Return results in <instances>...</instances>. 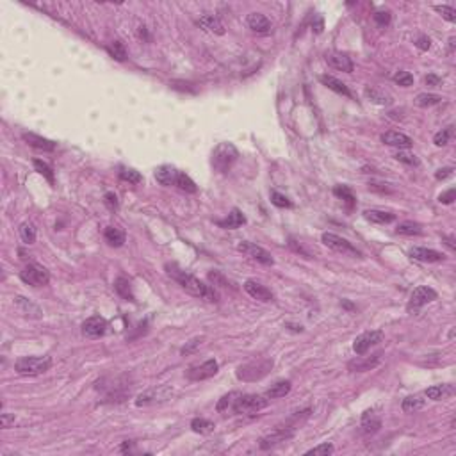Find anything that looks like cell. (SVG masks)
<instances>
[{
  "instance_id": "cell-35",
  "label": "cell",
  "mask_w": 456,
  "mask_h": 456,
  "mask_svg": "<svg viewBox=\"0 0 456 456\" xmlns=\"http://www.w3.org/2000/svg\"><path fill=\"white\" fill-rule=\"evenodd\" d=\"M214 422H210V420L207 419H202V417H196V419L191 420V430L194 431V433H200V435H207L210 433V431H214Z\"/></svg>"
},
{
  "instance_id": "cell-20",
  "label": "cell",
  "mask_w": 456,
  "mask_h": 456,
  "mask_svg": "<svg viewBox=\"0 0 456 456\" xmlns=\"http://www.w3.org/2000/svg\"><path fill=\"white\" fill-rule=\"evenodd\" d=\"M180 171L177 167L169 166V164H162L155 169V180L159 182L160 185H175L177 184V178Z\"/></svg>"
},
{
  "instance_id": "cell-37",
  "label": "cell",
  "mask_w": 456,
  "mask_h": 456,
  "mask_svg": "<svg viewBox=\"0 0 456 456\" xmlns=\"http://www.w3.org/2000/svg\"><path fill=\"white\" fill-rule=\"evenodd\" d=\"M239 395H241V392H230V394L223 395V397L217 401L216 410H217V412H221V413L228 412V410H232V408H234V405H235V401H237Z\"/></svg>"
},
{
  "instance_id": "cell-5",
  "label": "cell",
  "mask_w": 456,
  "mask_h": 456,
  "mask_svg": "<svg viewBox=\"0 0 456 456\" xmlns=\"http://www.w3.org/2000/svg\"><path fill=\"white\" fill-rule=\"evenodd\" d=\"M269 405V397L267 395H256V394H241L235 401L232 412L234 413H255L264 410Z\"/></svg>"
},
{
  "instance_id": "cell-2",
  "label": "cell",
  "mask_w": 456,
  "mask_h": 456,
  "mask_svg": "<svg viewBox=\"0 0 456 456\" xmlns=\"http://www.w3.org/2000/svg\"><path fill=\"white\" fill-rule=\"evenodd\" d=\"M52 367L50 356H21L14 362V370L23 376H38Z\"/></svg>"
},
{
  "instance_id": "cell-12",
  "label": "cell",
  "mask_w": 456,
  "mask_h": 456,
  "mask_svg": "<svg viewBox=\"0 0 456 456\" xmlns=\"http://www.w3.org/2000/svg\"><path fill=\"white\" fill-rule=\"evenodd\" d=\"M107 331V321L100 316H93L82 323V333L89 338H98Z\"/></svg>"
},
{
  "instance_id": "cell-47",
  "label": "cell",
  "mask_w": 456,
  "mask_h": 456,
  "mask_svg": "<svg viewBox=\"0 0 456 456\" xmlns=\"http://www.w3.org/2000/svg\"><path fill=\"white\" fill-rule=\"evenodd\" d=\"M394 82L401 88H410V86H413V75L410 71H397L394 75Z\"/></svg>"
},
{
  "instance_id": "cell-50",
  "label": "cell",
  "mask_w": 456,
  "mask_h": 456,
  "mask_svg": "<svg viewBox=\"0 0 456 456\" xmlns=\"http://www.w3.org/2000/svg\"><path fill=\"white\" fill-rule=\"evenodd\" d=\"M390 13L388 11H376L374 13V21H376L380 27H387L388 23H390Z\"/></svg>"
},
{
  "instance_id": "cell-61",
  "label": "cell",
  "mask_w": 456,
  "mask_h": 456,
  "mask_svg": "<svg viewBox=\"0 0 456 456\" xmlns=\"http://www.w3.org/2000/svg\"><path fill=\"white\" fill-rule=\"evenodd\" d=\"M285 328H289V330L296 331V333H298V331H303V326H301V324H292V323H285Z\"/></svg>"
},
{
  "instance_id": "cell-39",
  "label": "cell",
  "mask_w": 456,
  "mask_h": 456,
  "mask_svg": "<svg viewBox=\"0 0 456 456\" xmlns=\"http://www.w3.org/2000/svg\"><path fill=\"white\" fill-rule=\"evenodd\" d=\"M365 95L369 96V98L373 100L374 103H380V105H385V103H390L392 102V98H390V95H388V93L380 91V89H376V88H367L365 89Z\"/></svg>"
},
{
  "instance_id": "cell-45",
  "label": "cell",
  "mask_w": 456,
  "mask_h": 456,
  "mask_svg": "<svg viewBox=\"0 0 456 456\" xmlns=\"http://www.w3.org/2000/svg\"><path fill=\"white\" fill-rule=\"evenodd\" d=\"M395 159L399 160V162L403 164H408V166H419V159H417V155H413V153L406 152V150H399L397 153H395Z\"/></svg>"
},
{
  "instance_id": "cell-36",
  "label": "cell",
  "mask_w": 456,
  "mask_h": 456,
  "mask_svg": "<svg viewBox=\"0 0 456 456\" xmlns=\"http://www.w3.org/2000/svg\"><path fill=\"white\" fill-rule=\"evenodd\" d=\"M395 232H397L399 235H410V237H413V235H422V228H420V224L412 223V221L399 223L397 228H395Z\"/></svg>"
},
{
  "instance_id": "cell-15",
  "label": "cell",
  "mask_w": 456,
  "mask_h": 456,
  "mask_svg": "<svg viewBox=\"0 0 456 456\" xmlns=\"http://www.w3.org/2000/svg\"><path fill=\"white\" fill-rule=\"evenodd\" d=\"M244 291L251 296L253 299H259V301H271L273 299V292L266 287V285L259 283L255 280H246L244 281Z\"/></svg>"
},
{
  "instance_id": "cell-19",
  "label": "cell",
  "mask_w": 456,
  "mask_h": 456,
  "mask_svg": "<svg viewBox=\"0 0 456 456\" xmlns=\"http://www.w3.org/2000/svg\"><path fill=\"white\" fill-rule=\"evenodd\" d=\"M292 437H294V430H283V428H280V430H276L274 433L260 438L259 445H260V449H269V447H273V445L289 440V438H292Z\"/></svg>"
},
{
  "instance_id": "cell-14",
  "label": "cell",
  "mask_w": 456,
  "mask_h": 456,
  "mask_svg": "<svg viewBox=\"0 0 456 456\" xmlns=\"http://www.w3.org/2000/svg\"><path fill=\"white\" fill-rule=\"evenodd\" d=\"M21 139H23L28 146H32V148H36V150H41V152H53L57 146L53 141H50V139H46V137H41V135L34 134V132H23V134H21Z\"/></svg>"
},
{
  "instance_id": "cell-27",
  "label": "cell",
  "mask_w": 456,
  "mask_h": 456,
  "mask_svg": "<svg viewBox=\"0 0 456 456\" xmlns=\"http://www.w3.org/2000/svg\"><path fill=\"white\" fill-rule=\"evenodd\" d=\"M244 223H246V217L239 209H232V212L228 214L226 219L217 221V224H219L221 228H230V230L232 228H239L241 224H244Z\"/></svg>"
},
{
  "instance_id": "cell-8",
  "label": "cell",
  "mask_w": 456,
  "mask_h": 456,
  "mask_svg": "<svg viewBox=\"0 0 456 456\" xmlns=\"http://www.w3.org/2000/svg\"><path fill=\"white\" fill-rule=\"evenodd\" d=\"M438 298L437 291L431 287H428V285H420V287L413 289L412 296H410V301H408V310L410 312H417V310L420 308V306L428 305V303L435 301V299Z\"/></svg>"
},
{
  "instance_id": "cell-46",
  "label": "cell",
  "mask_w": 456,
  "mask_h": 456,
  "mask_svg": "<svg viewBox=\"0 0 456 456\" xmlns=\"http://www.w3.org/2000/svg\"><path fill=\"white\" fill-rule=\"evenodd\" d=\"M271 202H273V205L280 207V209H291L292 207L291 200H289L285 194H281V192H278V191H271Z\"/></svg>"
},
{
  "instance_id": "cell-10",
  "label": "cell",
  "mask_w": 456,
  "mask_h": 456,
  "mask_svg": "<svg viewBox=\"0 0 456 456\" xmlns=\"http://www.w3.org/2000/svg\"><path fill=\"white\" fill-rule=\"evenodd\" d=\"M383 340V331L381 330H373V331H365V333L358 335L353 342V351L356 355H365L373 346H376L378 342Z\"/></svg>"
},
{
  "instance_id": "cell-58",
  "label": "cell",
  "mask_w": 456,
  "mask_h": 456,
  "mask_svg": "<svg viewBox=\"0 0 456 456\" xmlns=\"http://www.w3.org/2000/svg\"><path fill=\"white\" fill-rule=\"evenodd\" d=\"M0 424H2V428H9L11 424H14V415L2 413V415H0Z\"/></svg>"
},
{
  "instance_id": "cell-41",
  "label": "cell",
  "mask_w": 456,
  "mask_h": 456,
  "mask_svg": "<svg viewBox=\"0 0 456 456\" xmlns=\"http://www.w3.org/2000/svg\"><path fill=\"white\" fill-rule=\"evenodd\" d=\"M177 185L178 189H180V191H185V192H196L198 191V187H196V184L194 182L191 180V178L187 177V175L185 173H178V178H177Z\"/></svg>"
},
{
  "instance_id": "cell-52",
  "label": "cell",
  "mask_w": 456,
  "mask_h": 456,
  "mask_svg": "<svg viewBox=\"0 0 456 456\" xmlns=\"http://www.w3.org/2000/svg\"><path fill=\"white\" fill-rule=\"evenodd\" d=\"M103 203H105L110 210H116L118 205H120V203H118V196L114 194V192H105V196H103Z\"/></svg>"
},
{
  "instance_id": "cell-26",
  "label": "cell",
  "mask_w": 456,
  "mask_h": 456,
  "mask_svg": "<svg viewBox=\"0 0 456 456\" xmlns=\"http://www.w3.org/2000/svg\"><path fill=\"white\" fill-rule=\"evenodd\" d=\"M454 392V388L451 385H433V387L426 388V397L433 399V401H440V399H445L447 395H451Z\"/></svg>"
},
{
  "instance_id": "cell-22",
  "label": "cell",
  "mask_w": 456,
  "mask_h": 456,
  "mask_svg": "<svg viewBox=\"0 0 456 456\" xmlns=\"http://www.w3.org/2000/svg\"><path fill=\"white\" fill-rule=\"evenodd\" d=\"M14 305L20 310V314H23L25 317H31V319H39L41 317V310H39L38 305L31 301V299L23 298V296H16L14 298Z\"/></svg>"
},
{
  "instance_id": "cell-28",
  "label": "cell",
  "mask_w": 456,
  "mask_h": 456,
  "mask_svg": "<svg viewBox=\"0 0 456 456\" xmlns=\"http://www.w3.org/2000/svg\"><path fill=\"white\" fill-rule=\"evenodd\" d=\"M103 237H105V241L109 242L110 246H114V248H120V246H123V242H125V239H127V235H125V232L120 230V228L107 226L105 232H103Z\"/></svg>"
},
{
  "instance_id": "cell-7",
  "label": "cell",
  "mask_w": 456,
  "mask_h": 456,
  "mask_svg": "<svg viewBox=\"0 0 456 456\" xmlns=\"http://www.w3.org/2000/svg\"><path fill=\"white\" fill-rule=\"evenodd\" d=\"M21 281L32 285V287H43L50 281V274L45 267H41L39 264H28L20 271Z\"/></svg>"
},
{
  "instance_id": "cell-11",
  "label": "cell",
  "mask_w": 456,
  "mask_h": 456,
  "mask_svg": "<svg viewBox=\"0 0 456 456\" xmlns=\"http://www.w3.org/2000/svg\"><path fill=\"white\" fill-rule=\"evenodd\" d=\"M217 369H219V365H217V362L214 358L207 360V362H203L202 365H194L191 367V369L185 373V376H187V380L191 381H202V380H209V378L216 376L217 374Z\"/></svg>"
},
{
  "instance_id": "cell-32",
  "label": "cell",
  "mask_w": 456,
  "mask_h": 456,
  "mask_svg": "<svg viewBox=\"0 0 456 456\" xmlns=\"http://www.w3.org/2000/svg\"><path fill=\"white\" fill-rule=\"evenodd\" d=\"M292 385L291 381H278V383H274L273 387L269 388V390L266 392V395L269 399H278V397H283V395H287L289 392H291Z\"/></svg>"
},
{
  "instance_id": "cell-21",
  "label": "cell",
  "mask_w": 456,
  "mask_h": 456,
  "mask_svg": "<svg viewBox=\"0 0 456 456\" xmlns=\"http://www.w3.org/2000/svg\"><path fill=\"white\" fill-rule=\"evenodd\" d=\"M246 21H248V27L256 34H266L271 31V21L262 13H249Z\"/></svg>"
},
{
  "instance_id": "cell-29",
  "label": "cell",
  "mask_w": 456,
  "mask_h": 456,
  "mask_svg": "<svg viewBox=\"0 0 456 456\" xmlns=\"http://www.w3.org/2000/svg\"><path fill=\"white\" fill-rule=\"evenodd\" d=\"M424 406H426V399L419 394L408 395V397H405L401 403L403 412H406V413H413V412H417V410H422Z\"/></svg>"
},
{
  "instance_id": "cell-33",
  "label": "cell",
  "mask_w": 456,
  "mask_h": 456,
  "mask_svg": "<svg viewBox=\"0 0 456 456\" xmlns=\"http://www.w3.org/2000/svg\"><path fill=\"white\" fill-rule=\"evenodd\" d=\"M114 289H116V292L121 296L123 299H134V294H132V287H130V281L127 280V278L120 276L114 280Z\"/></svg>"
},
{
  "instance_id": "cell-48",
  "label": "cell",
  "mask_w": 456,
  "mask_h": 456,
  "mask_svg": "<svg viewBox=\"0 0 456 456\" xmlns=\"http://www.w3.org/2000/svg\"><path fill=\"white\" fill-rule=\"evenodd\" d=\"M452 135V127H447V128H442L440 132H437L433 137V142L437 146H445L449 142V139H451Z\"/></svg>"
},
{
  "instance_id": "cell-9",
  "label": "cell",
  "mask_w": 456,
  "mask_h": 456,
  "mask_svg": "<svg viewBox=\"0 0 456 456\" xmlns=\"http://www.w3.org/2000/svg\"><path fill=\"white\" fill-rule=\"evenodd\" d=\"M237 249H239V251L244 253V255L251 256L253 260H256V262L264 264V266H273V264H274L273 255H271L267 249H264L262 246H256L255 242L242 241V242H239V244H237Z\"/></svg>"
},
{
  "instance_id": "cell-60",
  "label": "cell",
  "mask_w": 456,
  "mask_h": 456,
  "mask_svg": "<svg viewBox=\"0 0 456 456\" xmlns=\"http://www.w3.org/2000/svg\"><path fill=\"white\" fill-rule=\"evenodd\" d=\"M289 246H291V248H292V249H294V251H298V253H303V255H305V256H310V255H308V253H306V251H305V249H303V248H301V246H298V244H296V241H292V239H291V242H289Z\"/></svg>"
},
{
  "instance_id": "cell-23",
  "label": "cell",
  "mask_w": 456,
  "mask_h": 456,
  "mask_svg": "<svg viewBox=\"0 0 456 456\" xmlns=\"http://www.w3.org/2000/svg\"><path fill=\"white\" fill-rule=\"evenodd\" d=\"M319 80H321V84H323V86H326L328 89H331V91L338 93V95L348 96V98H351V96H353L348 86H346L342 80H338V78L331 77V75H321Z\"/></svg>"
},
{
  "instance_id": "cell-63",
  "label": "cell",
  "mask_w": 456,
  "mask_h": 456,
  "mask_svg": "<svg viewBox=\"0 0 456 456\" xmlns=\"http://www.w3.org/2000/svg\"><path fill=\"white\" fill-rule=\"evenodd\" d=\"M130 449H132V442H125V444L120 447V451H121V452H128V451H130Z\"/></svg>"
},
{
  "instance_id": "cell-42",
  "label": "cell",
  "mask_w": 456,
  "mask_h": 456,
  "mask_svg": "<svg viewBox=\"0 0 456 456\" xmlns=\"http://www.w3.org/2000/svg\"><path fill=\"white\" fill-rule=\"evenodd\" d=\"M120 178L123 182H128V184H141L142 182V175L139 171L132 169V167H123L120 171Z\"/></svg>"
},
{
  "instance_id": "cell-17",
  "label": "cell",
  "mask_w": 456,
  "mask_h": 456,
  "mask_svg": "<svg viewBox=\"0 0 456 456\" xmlns=\"http://www.w3.org/2000/svg\"><path fill=\"white\" fill-rule=\"evenodd\" d=\"M381 360V353H376L370 358H362V355H358V358L351 360L348 363V369L351 373H365V370H370L373 367H376Z\"/></svg>"
},
{
  "instance_id": "cell-24",
  "label": "cell",
  "mask_w": 456,
  "mask_h": 456,
  "mask_svg": "<svg viewBox=\"0 0 456 456\" xmlns=\"http://www.w3.org/2000/svg\"><path fill=\"white\" fill-rule=\"evenodd\" d=\"M198 25L202 28H205V31L214 32V34H217V36H223L224 34L223 23L219 21V18L212 16V14H203V16H200Z\"/></svg>"
},
{
  "instance_id": "cell-54",
  "label": "cell",
  "mask_w": 456,
  "mask_h": 456,
  "mask_svg": "<svg viewBox=\"0 0 456 456\" xmlns=\"http://www.w3.org/2000/svg\"><path fill=\"white\" fill-rule=\"evenodd\" d=\"M452 171H454V167H442V169H438L437 173H435V178L437 180H445V178H449L452 175Z\"/></svg>"
},
{
  "instance_id": "cell-18",
  "label": "cell",
  "mask_w": 456,
  "mask_h": 456,
  "mask_svg": "<svg viewBox=\"0 0 456 456\" xmlns=\"http://www.w3.org/2000/svg\"><path fill=\"white\" fill-rule=\"evenodd\" d=\"M381 141H383L385 145L395 146V148H401V150H406L413 145L412 137H408L406 134H401V132H394V130L381 134Z\"/></svg>"
},
{
  "instance_id": "cell-25",
  "label": "cell",
  "mask_w": 456,
  "mask_h": 456,
  "mask_svg": "<svg viewBox=\"0 0 456 456\" xmlns=\"http://www.w3.org/2000/svg\"><path fill=\"white\" fill-rule=\"evenodd\" d=\"M363 217H365L367 221H370V223H376V224H388L395 219L394 214L385 212V210H374V209L365 210V212H363Z\"/></svg>"
},
{
  "instance_id": "cell-30",
  "label": "cell",
  "mask_w": 456,
  "mask_h": 456,
  "mask_svg": "<svg viewBox=\"0 0 456 456\" xmlns=\"http://www.w3.org/2000/svg\"><path fill=\"white\" fill-rule=\"evenodd\" d=\"M333 194L337 196L338 200H342V202L348 205V209H353V207L356 205L355 194H353V191L348 187V185H335V187H333Z\"/></svg>"
},
{
  "instance_id": "cell-3",
  "label": "cell",
  "mask_w": 456,
  "mask_h": 456,
  "mask_svg": "<svg viewBox=\"0 0 456 456\" xmlns=\"http://www.w3.org/2000/svg\"><path fill=\"white\" fill-rule=\"evenodd\" d=\"M237 157H239V152H237V148L232 145V142H219V145H217L216 148H214V152H212L214 169L224 173V171L230 169L232 164L237 160Z\"/></svg>"
},
{
  "instance_id": "cell-56",
  "label": "cell",
  "mask_w": 456,
  "mask_h": 456,
  "mask_svg": "<svg viewBox=\"0 0 456 456\" xmlns=\"http://www.w3.org/2000/svg\"><path fill=\"white\" fill-rule=\"evenodd\" d=\"M323 28H324V21H323V18H321L319 14H317V16H314L312 31L316 32V34H321V32H323Z\"/></svg>"
},
{
  "instance_id": "cell-40",
  "label": "cell",
  "mask_w": 456,
  "mask_h": 456,
  "mask_svg": "<svg viewBox=\"0 0 456 456\" xmlns=\"http://www.w3.org/2000/svg\"><path fill=\"white\" fill-rule=\"evenodd\" d=\"M20 237L25 244H32L36 241V226L32 223H21L20 224Z\"/></svg>"
},
{
  "instance_id": "cell-38",
  "label": "cell",
  "mask_w": 456,
  "mask_h": 456,
  "mask_svg": "<svg viewBox=\"0 0 456 456\" xmlns=\"http://www.w3.org/2000/svg\"><path fill=\"white\" fill-rule=\"evenodd\" d=\"M107 52L112 59L120 61V63L127 59V50H125V45L121 41H112L110 45H107Z\"/></svg>"
},
{
  "instance_id": "cell-34",
  "label": "cell",
  "mask_w": 456,
  "mask_h": 456,
  "mask_svg": "<svg viewBox=\"0 0 456 456\" xmlns=\"http://www.w3.org/2000/svg\"><path fill=\"white\" fill-rule=\"evenodd\" d=\"M442 102L440 95H435V93H420V95L415 96V105L417 107H431L437 105V103Z\"/></svg>"
},
{
  "instance_id": "cell-31",
  "label": "cell",
  "mask_w": 456,
  "mask_h": 456,
  "mask_svg": "<svg viewBox=\"0 0 456 456\" xmlns=\"http://www.w3.org/2000/svg\"><path fill=\"white\" fill-rule=\"evenodd\" d=\"M362 428L365 433H376L378 430L381 428V420L374 415V412H365L362 415Z\"/></svg>"
},
{
  "instance_id": "cell-59",
  "label": "cell",
  "mask_w": 456,
  "mask_h": 456,
  "mask_svg": "<svg viewBox=\"0 0 456 456\" xmlns=\"http://www.w3.org/2000/svg\"><path fill=\"white\" fill-rule=\"evenodd\" d=\"M424 82H426L428 86H440L442 84V78L437 77V75H433V73H430V75H426Z\"/></svg>"
},
{
  "instance_id": "cell-57",
  "label": "cell",
  "mask_w": 456,
  "mask_h": 456,
  "mask_svg": "<svg viewBox=\"0 0 456 456\" xmlns=\"http://www.w3.org/2000/svg\"><path fill=\"white\" fill-rule=\"evenodd\" d=\"M415 45H417V48H419V50H430L431 41H430V38H428V36H420V38L415 41Z\"/></svg>"
},
{
  "instance_id": "cell-51",
  "label": "cell",
  "mask_w": 456,
  "mask_h": 456,
  "mask_svg": "<svg viewBox=\"0 0 456 456\" xmlns=\"http://www.w3.org/2000/svg\"><path fill=\"white\" fill-rule=\"evenodd\" d=\"M454 200H456V189H454V187L447 189V191L442 192V194L438 196V202L444 203V205H451V203L454 202Z\"/></svg>"
},
{
  "instance_id": "cell-43",
  "label": "cell",
  "mask_w": 456,
  "mask_h": 456,
  "mask_svg": "<svg viewBox=\"0 0 456 456\" xmlns=\"http://www.w3.org/2000/svg\"><path fill=\"white\" fill-rule=\"evenodd\" d=\"M335 447L330 444V442H324V444H319L317 447L310 449V451H306V454L308 456H330L333 454Z\"/></svg>"
},
{
  "instance_id": "cell-6",
  "label": "cell",
  "mask_w": 456,
  "mask_h": 456,
  "mask_svg": "<svg viewBox=\"0 0 456 456\" xmlns=\"http://www.w3.org/2000/svg\"><path fill=\"white\" fill-rule=\"evenodd\" d=\"M173 395V388L167 387V385H159V387H152L148 390L141 392V394L135 397V406H153V405H160V403H166L167 399Z\"/></svg>"
},
{
  "instance_id": "cell-62",
  "label": "cell",
  "mask_w": 456,
  "mask_h": 456,
  "mask_svg": "<svg viewBox=\"0 0 456 456\" xmlns=\"http://www.w3.org/2000/svg\"><path fill=\"white\" fill-rule=\"evenodd\" d=\"M442 239H444V241H445V244H447V246H449V248H451V249H456V244H454V237H452V235H451V237H442Z\"/></svg>"
},
{
  "instance_id": "cell-49",
  "label": "cell",
  "mask_w": 456,
  "mask_h": 456,
  "mask_svg": "<svg viewBox=\"0 0 456 456\" xmlns=\"http://www.w3.org/2000/svg\"><path fill=\"white\" fill-rule=\"evenodd\" d=\"M435 11L442 14V18H445L447 21H456V11L451 6H435Z\"/></svg>"
},
{
  "instance_id": "cell-44",
  "label": "cell",
  "mask_w": 456,
  "mask_h": 456,
  "mask_svg": "<svg viewBox=\"0 0 456 456\" xmlns=\"http://www.w3.org/2000/svg\"><path fill=\"white\" fill-rule=\"evenodd\" d=\"M34 167H36V171H38L39 175H43V177L50 182V184H53V171H52V167H50L48 164L43 162V160H39V159H34Z\"/></svg>"
},
{
  "instance_id": "cell-55",
  "label": "cell",
  "mask_w": 456,
  "mask_h": 456,
  "mask_svg": "<svg viewBox=\"0 0 456 456\" xmlns=\"http://www.w3.org/2000/svg\"><path fill=\"white\" fill-rule=\"evenodd\" d=\"M369 189H370V191L381 192V194H388V192H390V189H388L387 185H385V184H378V182H369Z\"/></svg>"
},
{
  "instance_id": "cell-13",
  "label": "cell",
  "mask_w": 456,
  "mask_h": 456,
  "mask_svg": "<svg viewBox=\"0 0 456 456\" xmlns=\"http://www.w3.org/2000/svg\"><path fill=\"white\" fill-rule=\"evenodd\" d=\"M324 59H326L328 66L335 68V70L338 71H346V73H353V70H355V64H353V61L349 59L346 53H340V52H330L324 55Z\"/></svg>"
},
{
  "instance_id": "cell-64",
  "label": "cell",
  "mask_w": 456,
  "mask_h": 456,
  "mask_svg": "<svg viewBox=\"0 0 456 456\" xmlns=\"http://www.w3.org/2000/svg\"><path fill=\"white\" fill-rule=\"evenodd\" d=\"M449 46H451V50H452V46H454V38L449 39Z\"/></svg>"
},
{
  "instance_id": "cell-4",
  "label": "cell",
  "mask_w": 456,
  "mask_h": 456,
  "mask_svg": "<svg viewBox=\"0 0 456 456\" xmlns=\"http://www.w3.org/2000/svg\"><path fill=\"white\" fill-rule=\"evenodd\" d=\"M321 241H323L324 246H328V248L333 249V251L353 256V259H362V251L356 249V246H353L348 239L340 237V235L331 234V232H324V234L321 235Z\"/></svg>"
},
{
  "instance_id": "cell-16",
  "label": "cell",
  "mask_w": 456,
  "mask_h": 456,
  "mask_svg": "<svg viewBox=\"0 0 456 456\" xmlns=\"http://www.w3.org/2000/svg\"><path fill=\"white\" fill-rule=\"evenodd\" d=\"M410 256H412L413 260H419V262H442V260L445 259L444 253L437 251V249H428V248H419V246H415V248L410 249Z\"/></svg>"
},
{
  "instance_id": "cell-1",
  "label": "cell",
  "mask_w": 456,
  "mask_h": 456,
  "mask_svg": "<svg viewBox=\"0 0 456 456\" xmlns=\"http://www.w3.org/2000/svg\"><path fill=\"white\" fill-rule=\"evenodd\" d=\"M164 269H166L167 276H169L171 280L177 281L187 294L194 296V298H200V299H205V301H217L216 291H214L210 285L203 283L200 278L192 276L191 273H187V271H184L182 267H178L177 264L167 262L166 266H164Z\"/></svg>"
},
{
  "instance_id": "cell-53",
  "label": "cell",
  "mask_w": 456,
  "mask_h": 456,
  "mask_svg": "<svg viewBox=\"0 0 456 456\" xmlns=\"http://www.w3.org/2000/svg\"><path fill=\"white\" fill-rule=\"evenodd\" d=\"M200 344H202V338H192V340L189 342L187 346H184V348L180 349V353H182V355H189V353L194 351V349L198 348Z\"/></svg>"
}]
</instances>
